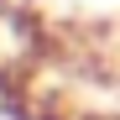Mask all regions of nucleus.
Wrapping results in <instances>:
<instances>
[{
	"label": "nucleus",
	"mask_w": 120,
	"mask_h": 120,
	"mask_svg": "<svg viewBox=\"0 0 120 120\" xmlns=\"http://www.w3.org/2000/svg\"><path fill=\"white\" fill-rule=\"evenodd\" d=\"M0 11H5V0H0Z\"/></svg>",
	"instance_id": "1"
}]
</instances>
